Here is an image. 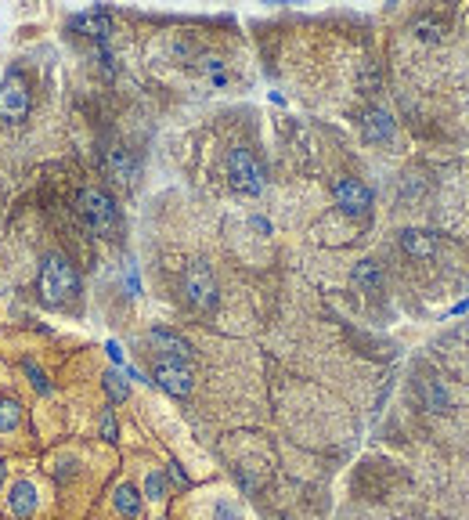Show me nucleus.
Instances as JSON below:
<instances>
[{"label":"nucleus","instance_id":"obj_2","mask_svg":"<svg viewBox=\"0 0 469 520\" xmlns=\"http://www.w3.org/2000/svg\"><path fill=\"white\" fill-rule=\"evenodd\" d=\"M37 459H19L4 502H0V520H58L55 488Z\"/></svg>","mask_w":469,"mask_h":520},{"label":"nucleus","instance_id":"obj_17","mask_svg":"<svg viewBox=\"0 0 469 520\" xmlns=\"http://www.w3.org/2000/svg\"><path fill=\"white\" fill-rule=\"evenodd\" d=\"M415 387H419V398H423V405L430 412H448L451 409V394L448 390L441 387V380H437V376H419V380H415Z\"/></svg>","mask_w":469,"mask_h":520},{"label":"nucleus","instance_id":"obj_4","mask_svg":"<svg viewBox=\"0 0 469 520\" xmlns=\"http://www.w3.org/2000/svg\"><path fill=\"white\" fill-rule=\"evenodd\" d=\"M37 293L47 307H65L80 293V271L73 268V260L58 250H47L40 257V275H37Z\"/></svg>","mask_w":469,"mask_h":520},{"label":"nucleus","instance_id":"obj_18","mask_svg":"<svg viewBox=\"0 0 469 520\" xmlns=\"http://www.w3.org/2000/svg\"><path fill=\"white\" fill-rule=\"evenodd\" d=\"M401 250H405L408 257H415V260L433 257L437 239H433V232H423V228H405V232H401Z\"/></svg>","mask_w":469,"mask_h":520},{"label":"nucleus","instance_id":"obj_5","mask_svg":"<svg viewBox=\"0 0 469 520\" xmlns=\"http://www.w3.org/2000/svg\"><path fill=\"white\" fill-rule=\"evenodd\" d=\"M76 217L83 221V228L98 239H116L123 228L120 206L112 203V195L102 188H80L76 192Z\"/></svg>","mask_w":469,"mask_h":520},{"label":"nucleus","instance_id":"obj_3","mask_svg":"<svg viewBox=\"0 0 469 520\" xmlns=\"http://www.w3.org/2000/svg\"><path fill=\"white\" fill-rule=\"evenodd\" d=\"M40 437L33 427V409L19 390H0V459H37Z\"/></svg>","mask_w":469,"mask_h":520},{"label":"nucleus","instance_id":"obj_19","mask_svg":"<svg viewBox=\"0 0 469 520\" xmlns=\"http://www.w3.org/2000/svg\"><path fill=\"white\" fill-rule=\"evenodd\" d=\"M354 286L365 289V293H379L383 289V268L376 260H358L354 264Z\"/></svg>","mask_w":469,"mask_h":520},{"label":"nucleus","instance_id":"obj_13","mask_svg":"<svg viewBox=\"0 0 469 520\" xmlns=\"http://www.w3.org/2000/svg\"><path fill=\"white\" fill-rule=\"evenodd\" d=\"M148 340H152V347L159 351V358H170V362L192 365L195 351H192V344H188L181 333H170V329H152V333H148Z\"/></svg>","mask_w":469,"mask_h":520},{"label":"nucleus","instance_id":"obj_8","mask_svg":"<svg viewBox=\"0 0 469 520\" xmlns=\"http://www.w3.org/2000/svg\"><path fill=\"white\" fill-rule=\"evenodd\" d=\"M33 109V94H29L26 80L8 76L0 84V123H22Z\"/></svg>","mask_w":469,"mask_h":520},{"label":"nucleus","instance_id":"obj_10","mask_svg":"<svg viewBox=\"0 0 469 520\" xmlns=\"http://www.w3.org/2000/svg\"><path fill=\"white\" fill-rule=\"evenodd\" d=\"M109 510L116 520H141L145 517V499H141V488L130 477H120V481L109 488Z\"/></svg>","mask_w":469,"mask_h":520},{"label":"nucleus","instance_id":"obj_15","mask_svg":"<svg viewBox=\"0 0 469 520\" xmlns=\"http://www.w3.org/2000/svg\"><path fill=\"white\" fill-rule=\"evenodd\" d=\"M394 116L387 109H365L361 112V134L368 141H376V145H387L394 138Z\"/></svg>","mask_w":469,"mask_h":520},{"label":"nucleus","instance_id":"obj_20","mask_svg":"<svg viewBox=\"0 0 469 520\" xmlns=\"http://www.w3.org/2000/svg\"><path fill=\"white\" fill-rule=\"evenodd\" d=\"M210 520H246V510H242L239 499L221 495V499L210 502Z\"/></svg>","mask_w":469,"mask_h":520},{"label":"nucleus","instance_id":"obj_14","mask_svg":"<svg viewBox=\"0 0 469 520\" xmlns=\"http://www.w3.org/2000/svg\"><path fill=\"white\" fill-rule=\"evenodd\" d=\"M69 26L80 33V37L94 40V44H109V33H112V19H109V11L102 8H94V11H83V15H76Z\"/></svg>","mask_w":469,"mask_h":520},{"label":"nucleus","instance_id":"obj_21","mask_svg":"<svg viewBox=\"0 0 469 520\" xmlns=\"http://www.w3.org/2000/svg\"><path fill=\"white\" fill-rule=\"evenodd\" d=\"M412 33H415V40H419V44H441L444 22L441 19H419L412 26Z\"/></svg>","mask_w":469,"mask_h":520},{"label":"nucleus","instance_id":"obj_9","mask_svg":"<svg viewBox=\"0 0 469 520\" xmlns=\"http://www.w3.org/2000/svg\"><path fill=\"white\" fill-rule=\"evenodd\" d=\"M102 167L105 174L123 188H130L138 181V159H134V152H130L127 145H120V141H105L102 145Z\"/></svg>","mask_w":469,"mask_h":520},{"label":"nucleus","instance_id":"obj_11","mask_svg":"<svg viewBox=\"0 0 469 520\" xmlns=\"http://www.w3.org/2000/svg\"><path fill=\"white\" fill-rule=\"evenodd\" d=\"M152 380H156L166 394H174V398H188L195 390L192 369L181 362H170V358H156V365H152Z\"/></svg>","mask_w":469,"mask_h":520},{"label":"nucleus","instance_id":"obj_22","mask_svg":"<svg viewBox=\"0 0 469 520\" xmlns=\"http://www.w3.org/2000/svg\"><path fill=\"white\" fill-rule=\"evenodd\" d=\"M102 387H105V394H109V398L116 401V405H123V401L130 398V387L123 383V376H120L116 369H105V372H102Z\"/></svg>","mask_w":469,"mask_h":520},{"label":"nucleus","instance_id":"obj_1","mask_svg":"<svg viewBox=\"0 0 469 520\" xmlns=\"http://www.w3.org/2000/svg\"><path fill=\"white\" fill-rule=\"evenodd\" d=\"M40 470L47 474L58 499V520H83L91 510L94 492L105 484L116 455L112 445H87V441H62L40 452Z\"/></svg>","mask_w":469,"mask_h":520},{"label":"nucleus","instance_id":"obj_16","mask_svg":"<svg viewBox=\"0 0 469 520\" xmlns=\"http://www.w3.org/2000/svg\"><path fill=\"white\" fill-rule=\"evenodd\" d=\"M141 499H145V506L152 502V506H163L166 499H170V477H166V470H159V466H148L145 474H141Z\"/></svg>","mask_w":469,"mask_h":520},{"label":"nucleus","instance_id":"obj_6","mask_svg":"<svg viewBox=\"0 0 469 520\" xmlns=\"http://www.w3.org/2000/svg\"><path fill=\"white\" fill-rule=\"evenodd\" d=\"M228 177H231V188L239 195H260L267 185V170L257 156L249 149H231L228 156Z\"/></svg>","mask_w":469,"mask_h":520},{"label":"nucleus","instance_id":"obj_7","mask_svg":"<svg viewBox=\"0 0 469 520\" xmlns=\"http://www.w3.org/2000/svg\"><path fill=\"white\" fill-rule=\"evenodd\" d=\"M181 289L188 307H195L199 315H210L213 307H217V282H213V271L206 264H192V268L184 271Z\"/></svg>","mask_w":469,"mask_h":520},{"label":"nucleus","instance_id":"obj_12","mask_svg":"<svg viewBox=\"0 0 469 520\" xmlns=\"http://www.w3.org/2000/svg\"><path fill=\"white\" fill-rule=\"evenodd\" d=\"M332 195H336V203L347 217H368L372 214V188L354 181V177H340L336 185H332Z\"/></svg>","mask_w":469,"mask_h":520},{"label":"nucleus","instance_id":"obj_23","mask_svg":"<svg viewBox=\"0 0 469 520\" xmlns=\"http://www.w3.org/2000/svg\"><path fill=\"white\" fill-rule=\"evenodd\" d=\"M15 466H19V459H0V502H4V492H8L11 477H15Z\"/></svg>","mask_w":469,"mask_h":520}]
</instances>
